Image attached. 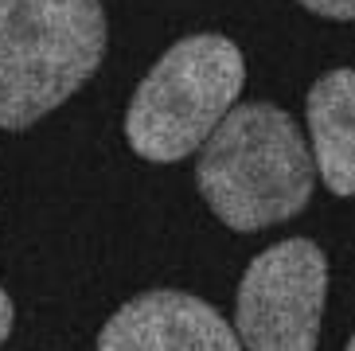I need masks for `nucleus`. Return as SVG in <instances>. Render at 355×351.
Masks as SVG:
<instances>
[{
    "label": "nucleus",
    "instance_id": "5",
    "mask_svg": "<svg viewBox=\"0 0 355 351\" xmlns=\"http://www.w3.org/2000/svg\"><path fill=\"white\" fill-rule=\"evenodd\" d=\"M98 351H242V343L207 300L180 289H153L125 300L105 320Z\"/></svg>",
    "mask_w": 355,
    "mask_h": 351
},
{
    "label": "nucleus",
    "instance_id": "7",
    "mask_svg": "<svg viewBox=\"0 0 355 351\" xmlns=\"http://www.w3.org/2000/svg\"><path fill=\"white\" fill-rule=\"evenodd\" d=\"M301 4L324 20H355V0H301Z\"/></svg>",
    "mask_w": 355,
    "mask_h": 351
},
{
    "label": "nucleus",
    "instance_id": "9",
    "mask_svg": "<svg viewBox=\"0 0 355 351\" xmlns=\"http://www.w3.org/2000/svg\"><path fill=\"white\" fill-rule=\"evenodd\" d=\"M347 351H355V336H352V343H347Z\"/></svg>",
    "mask_w": 355,
    "mask_h": 351
},
{
    "label": "nucleus",
    "instance_id": "8",
    "mask_svg": "<svg viewBox=\"0 0 355 351\" xmlns=\"http://www.w3.org/2000/svg\"><path fill=\"white\" fill-rule=\"evenodd\" d=\"M8 332H12V300H8V293L0 289V343L8 340Z\"/></svg>",
    "mask_w": 355,
    "mask_h": 351
},
{
    "label": "nucleus",
    "instance_id": "2",
    "mask_svg": "<svg viewBox=\"0 0 355 351\" xmlns=\"http://www.w3.org/2000/svg\"><path fill=\"white\" fill-rule=\"evenodd\" d=\"M102 55V0H0V129H28L59 110Z\"/></svg>",
    "mask_w": 355,
    "mask_h": 351
},
{
    "label": "nucleus",
    "instance_id": "6",
    "mask_svg": "<svg viewBox=\"0 0 355 351\" xmlns=\"http://www.w3.org/2000/svg\"><path fill=\"white\" fill-rule=\"evenodd\" d=\"M309 137L313 164L332 196H355V71L320 74L309 90Z\"/></svg>",
    "mask_w": 355,
    "mask_h": 351
},
{
    "label": "nucleus",
    "instance_id": "1",
    "mask_svg": "<svg viewBox=\"0 0 355 351\" xmlns=\"http://www.w3.org/2000/svg\"><path fill=\"white\" fill-rule=\"evenodd\" d=\"M316 164L301 129L270 102L234 105L203 141L196 184L230 230L285 223L313 199Z\"/></svg>",
    "mask_w": 355,
    "mask_h": 351
},
{
    "label": "nucleus",
    "instance_id": "3",
    "mask_svg": "<svg viewBox=\"0 0 355 351\" xmlns=\"http://www.w3.org/2000/svg\"><path fill=\"white\" fill-rule=\"evenodd\" d=\"M242 83L246 62L227 35L199 31L172 43L129 102L125 137L133 153L153 164H176L191 156L234 110Z\"/></svg>",
    "mask_w": 355,
    "mask_h": 351
},
{
    "label": "nucleus",
    "instance_id": "4",
    "mask_svg": "<svg viewBox=\"0 0 355 351\" xmlns=\"http://www.w3.org/2000/svg\"><path fill=\"white\" fill-rule=\"evenodd\" d=\"M328 297V262L309 238L261 250L239 285L234 332L246 351H316Z\"/></svg>",
    "mask_w": 355,
    "mask_h": 351
}]
</instances>
